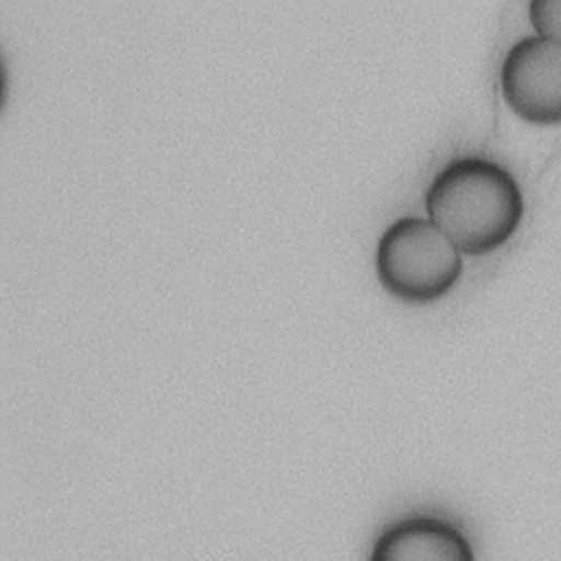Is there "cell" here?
<instances>
[{
    "mask_svg": "<svg viewBox=\"0 0 561 561\" xmlns=\"http://www.w3.org/2000/svg\"><path fill=\"white\" fill-rule=\"evenodd\" d=\"M368 561H478L467 530L436 513L390 522L373 541Z\"/></svg>",
    "mask_w": 561,
    "mask_h": 561,
    "instance_id": "cell-4",
    "label": "cell"
},
{
    "mask_svg": "<svg viewBox=\"0 0 561 561\" xmlns=\"http://www.w3.org/2000/svg\"><path fill=\"white\" fill-rule=\"evenodd\" d=\"M528 18L537 35L561 44V0H530Z\"/></svg>",
    "mask_w": 561,
    "mask_h": 561,
    "instance_id": "cell-5",
    "label": "cell"
},
{
    "mask_svg": "<svg viewBox=\"0 0 561 561\" xmlns=\"http://www.w3.org/2000/svg\"><path fill=\"white\" fill-rule=\"evenodd\" d=\"M506 105L535 125L561 123V44L541 35L517 39L500 66Z\"/></svg>",
    "mask_w": 561,
    "mask_h": 561,
    "instance_id": "cell-3",
    "label": "cell"
},
{
    "mask_svg": "<svg viewBox=\"0 0 561 561\" xmlns=\"http://www.w3.org/2000/svg\"><path fill=\"white\" fill-rule=\"evenodd\" d=\"M427 217L467 254H484L506 243L524 217L517 178L484 156H456L425 188Z\"/></svg>",
    "mask_w": 561,
    "mask_h": 561,
    "instance_id": "cell-1",
    "label": "cell"
},
{
    "mask_svg": "<svg viewBox=\"0 0 561 561\" xmlns=\"http://www.w3.org/2000/svg\"><path fill=\"white\" fill-rule=\"evenodd\" d=\"M375 272L392 296L425 302L460 278L462 252L430 217L401 215L377 239Z\"/></svg>",
    "mask_w": 561,
    "mask_h": 561,
    "instance_id": "cell-2",
    "label": "cell"
}]
</instances>
